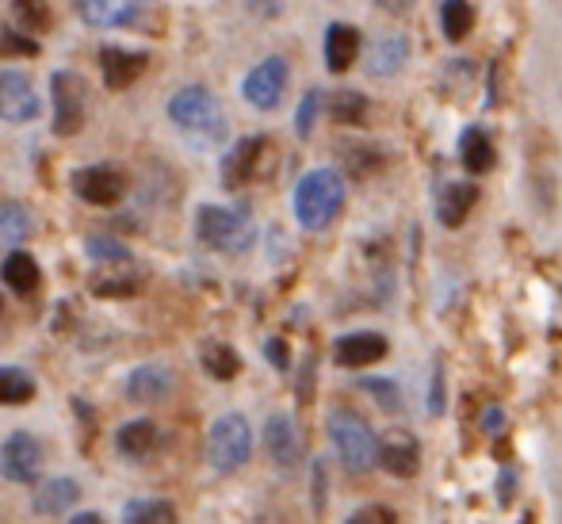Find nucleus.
Masks as SVG:
<instances>
[{"label": "nucleus", "instance_id": "58836bf2", "mask_svg": "<svg viewBox=\"0 0 562 524\" xmlns=\"http://www.w3.org/2000/svg\"><path fill=\"white\" fill-rule=\"evenodd\" d=\"M432 414H445V371H432V399H429Z\"/></svg>", "mask_w": 562, "mask_h": 524}, {"label": "nucleus", "instance_id": "72a5a7b5", "mask_svg": "<svg viewBox=\"0 0 562 524\" xmlns=\"http://www.w3.org/2000/svg\"><path fill=\"white\" fill-rule=\"evenodd\" d=\"M360 391H368L371 399L379 402V410H386V414H398V410H402L398 383H391V379H363Z\"/></svg>", "mask_w": 562, "mask_h": 524}, {"label": "nucleus", "instance_id": "f03ea898", "mask_svg": "<svg viewBox=\"0 0 562 524\" xmlns=\"http://www.w3.org/2000/svg\"><path fill=\"white\" fill-rule=\"evenodd\" d=\"M195 234H200L203 245H211L218 253H245L252 245V237H257V230H252L249 211L207 203L195 214Z\"/></svg>", "mask_w": 562, "mask_h": 524}, {"label": "nucleus", "instance_id": "dca6fc26", "mask_svg": "<svg viewBox=\"0 0 562 524\" xmlns=\"http://www.w3.org/2000/svg\"><path fill=\"white\" fill-rule=\"evenodd\" d=\"M268 149L265 138H241L234 149L226 154L223 161V185L229 192H237V188H245L252 177H257V165H260V154Z\"/></svg>", "mask_w": 562, "mask_h": 524}, {"label": "nucleus", "instance_id": "f8f14e48", "mask_svg": "<svg viewBox=\"0 0 562 524\" xmlns=\"http://www.w3.org/2000/svg\"><path fill=\"white\" fill-rule=\"evenodd\" d=\"M265 448H268V456H272V464L283 467V471L299 467V459H303V436H299L295 421H291L288 414L268 417V425H265Z\"/></svg>", "mask_w": 562, "mask_h": 524}, {"label": "nucleus", "instance_id": "a211bd4d", "mask_svg": "<svg viewBox=\"0 0 562 524\" xmlns=\"http://www.w3.org/2000/svg\"><path fill=\"white\" fill-rule=\"evenodd\" d=\"M474 203H479V188L467 185V180H451L437 200V219L445 222L448 230H456L467 222V214H471Z\"/></svg>", "mask_w": 562, "mask_h": 524}, {"label": "nucleus", "instance_id": "ea45409f", "mask_svg": "<svg viewBox=\"0 0 562 524\" xmlns=\"http://www.w3.org/2000/svg\"><path fill=\"white\" fill-rule=\"evenodd\" d=\"M265 353H268V360L276 364V368H288V345H283V341H268L265 345Z\"/></svg>", "mask_w": 562, "mask_h": 524}, {"label": "nucleus", "instance_id": "c756f323", "mask_svg": "<svg viewBox=\"0 0 562 524\" xmlns=\"http://www.w3.org/2000/svg\"><path fill=\"white\" fill-rule=\"evenodd\" d=\"M126 12V0H77V15L89 27H119Z\"/></svg>", "mask_w": 562, "mask_h": 524}, {"label": "nucleus", "instance_id": "7c9ffc66", "mask_svg": "<svg viewBox=\"0 0 562 524\" xmlns=\"http://www.w3.org/2000/svg\"><path fill=\"white\" fill-rule=\"evenodd\" d=\"M85 253H89L92 260H100V265H123V260H131V249L108 234L85 237Z\"/></svg>", "mask_w": 562, "mask_h": 524}, {"label": "nucleus", "instance_id": "423d86ee", "mask_svg": "<svg viewBox=\"0 0 562 524\" xmlns=\"http://www.w3.org/2000/svg\"><path fill=\"white\" fill-rule=\"evenodd\" d=\"M54 92V134L61 138H74L85 131V119H89V85L85 77H77L74 69H58L50 81Z\"/></svg>", "mask_w": 562, "mask_h": 524}, {"label": "nucleus", "instance_id": "20e7f679", "mask_svg": "<svg viewBox=\"0 0 562 524\" xmlns=\"http://www.w3.org/2000/svg\"><path fill=\"white\" fill-rule=\"evenodd\" d=\"M169 119L188 134H207V138H223L226 115L218 108L215 92L203 89V85H184V89L172 92L169 100Z\"/></svg>", "mask_w": 562, "mask_h": 524}, {"label": "nucleus", "instance_id": "aec40b11", "mask_svg": "<svg viewBox=\"0 0 562 524\" xmlns=\"http://www.w3.org/2000/svg\"><path fill=\"white\" fill-rule=\"evenodd\" d=\"M356 54H360V31L348 27V23H334L326 31V66L334 74H345L356 62Z\"/></svg>", "mask_w": 562, "mask_h": 524}, {"label": "nucleus", "instance_id": "39448f33", "mask_svg": "<svg viewBox=\"0 0 562 524\" xmlns=\"http://www.w3.org/2000/svg\"><path fill=\"white\" fill-rule=\"evenodd\" d=\"M207 456L211 467L223 475H234L249 464L252 456V428L241 414H223L207 428Z\"/></svg>", "mask_w": 562, "mask_h": 524}, {"label": "nucleus", "instance_id": "9b49d317", "mask_svg": "<svg viewBox=\"0 0 562 524\" xmlns=\"http://www.w3.org/2000/svg\"><path fill=\"white\" fill-rule=\"evenodd\" d=\"M375 464L383 467L386 475H394V479H414L417 467H422V448H417V441L409 433L394 428V433H386L383 444H379Z\"/></svg>", "mask_w": 562, "mask_h": 524}, {"label": "nucleus", "instance_id": "a19ab883", "mask_svg": "<svg viewBox=\"0 0 562 524\" xmlns=\"http://www.w3.org/2000/svg\"><path fill=\"white\" fill-rule=\"evenodd\" d=\"M383 12H394V15H402V12H409L414 8V0H375Z\"/></svg>", "mask_w": 562, "mask_h": 524}, {"label": "nucleus", "instance_id": "79ce46f5", "mask_svg": "<svg viewBox=\"0 0 562 524\" xmlns=\"http://www.w3.org/2000/svg\"><path fill=\"white\" fill-rule=\"evenodd\" d=\"M486 428H490V433H497V428H502V410H486Z\"/></svg>", "mask_w": 562, "mask_h": 524}, {"label": "nucleus", "instance_id": "ddd939ff", "mask_svg": "<svg viewBox=\"0 0 562 524\" xmlns=\"http://www.w3.org/2000/svg\"><path fill=\"white\" fill-rule=\"evenodd\" d=\"M386 337L375 330H360V333H345V337L337 341L334 356L340 368H368V364H379L386 356Z\"/></svg>", "mask_w": 562, "mask_h": 524}, {"label": "nucleus", "instance_id": "c9c22d12", "mask_svg": "<svg viewBox=\"0 0 562 524\" xmlns=\"http://www.w3.org/2000/svg\"><path fill=\"white\" fill-rule=\"evenodd\" d=\"M0 54H23V58H31V54H38V43L27 35H20V31L0 27Z\"/></svg>", "mask_w": 562, "mask_h": 524}, {"label": "nucleus", "instance_id": "f257e3e1", "mask_svg": "<svg viewBox=\"0 0 562 524\" xmlns=\"http://www.w3.org/2000/svg\"><path fill=\"white\" fill-rule=\"evenodd\" d=\"M345 211V180L334 169H311L295 188V219L306 230H326Z\"/></svg>", "mask_w": 562, "mask_h": 524}, {"label": "nucleus", "instance_id": "a878e982", "mask_svg": "<svg viewBox=\"0 0 562 524\" xmlns=\"http://www.w3.org/2000/svg\"><path fill=\"white\" fill-rule=\"evenodd\" d=\"M123 524H177V505L165 498H138L123 505Z\"/></svg>", "mask_w": 562, "mask_h": 524}, {"label": "nucleus", "instance_id": "4c0bfd02", "mask_svg": "<svg viewBox=\"0 0 562 524\" xmlns=\"http://www.w3.org/2000/svg\"><path fill=\"white\" fill-rule=\"evenodd\" d=\"M92 291H97V296H134V291H138V280H108V276H97V280H92Z\"/></svg>", "mask_w": 562, "mask_h": 524}, {"label": "nucleus", "instance_id": "e433bc0d", "mask_svg": "<svg viewBox=\"0 0 562 524\" xmlns=\"http://www.w3.org/2000/svg\"><path fill=\"white\" fill-rule=\"evenodd\" d=\"M345 524H398V517L386 505H368V510H356Z\"/></svg>", "mask_w": 562, "mask_h": 524}, {"label": "nucleus", "instance_id": "0eeeda50", "mask_svg": "<svg viewBox=\"0 0 562 524\" xmlns=\"http://www.w3.org/2000/svg\"><path fill=\"white\" fill-rule=\"evenodd\" d=\"M0 467L12 482L23 487H38V475H43V448L31 433H12L0 448Z\"/></svg>", "mask_w": 562, "mask_h": 524}, {"label": "nucleus", "instance_id": "6e6552de", "mask_svg": "<svg viewBox=\"0 0 562 524\" xmlns=\"http://www.w3.org/2000/svg\"><path fill=\"white\" fill-rule=\"evenodd\" d=\"M241 92L257 111H272L283 100V92H288V62H283V58H265L257 69H249Z\"/></svg>", "mask_w": 562, "mask_h": 524}, {"label": "nucleus", "instance_id": "4468645a", "mask_svg": "<svg viewBox=\"0 0 562 524\" xmlns=\"http://www.w3.org/2000/svg\"><path fill=\"white\" fill-rule=\"evenodd\" d=\"M131 402H161L172 394V371L165 364H138L123 383Z\"/></svg>", "mask_w": 562, "mask_h": 524}, {"label": "nucleus", "instance_id": "6ab92c4d", "mask_svg": "<svg viewBox=\"0 0 562 524\" xmlns=\"http://www.w3.org/2000/svg\"><path fill=\"white\" fill-rule=\"evenodd\" d=\"M77 498H81V487H77L74 479H50L35 490L31 510L43 513V517H58V513H66L69 505H77Z\"/></svg>", "mask_w": 562, "mask_h": 524}, {"label": "nucleus", "instance_id": "c03bdc74", "mask_svg": "<svg viewBox=\"0 0 562 524\" xmlns=\"http://www.w3.org/2000/svg\"><path fill=\"white\" fill-rule=\"evenodd\" d=\"M505 498H513V475H502V502Z\"/></svg>", "mask_w": 562, "mask_h": 524}, {"label": "nucleus", "instance_id": "9d476101", "mask_svg": "<svg viewBox=\"0 0 562 524\" xmlns=\"http://www.w3.org/2000/svg\"><path fill=\"white\" fill-rule=\"evenodd\" d=\"M38 97L31 89V81L15 69H4L0 74V119L12 126H23V123H35L38 119Z\"/></svg>", "mask_w": 562, "mask_h": 524}, {"label": "nucleus", "instance_id": "412c9836", "mask_svg": "<svg viewBox=\"0 0 562 524\" xmlns=\"http://www.w3.org/2000/svg\"><path fill=\"white\" fill-rule=\"evenodd\" d=\"M0 280H4L8 291H15V296H35L38 288V265L31 253H8L4 265H0Z\"/></svg>", "mask_w": 562, "mask_h": 524}, {"label": "nucleus", "instance_id": "b1692460", "mask_svg": "<svg viewBox=\"0 0 562 524\" xmlns=\"http://www.w3.org/2000/svg\"><path fill=\"white\" fill-rule=\"evenodd\" d=\"M31 230H35V219H31V211L23 208V203H12V200L0 203V249L23 245L31 237Z\"/></svg>", "mask_w": 562, "mask_h": 524}, {"label": "nucleus", "instance_id": "c85d7f7f", "mask_svg": "<svg viewBox=\"0 0 562 524\" xmlns=\"http://www.w3.org/2000/svg\"><path fill=\"white\" fill-rule=\"evenodd\" d=\"M35 399V379L23 368H0V406H23Z\"/></svg>", "mask_w": 562, "mask_h": 524}, {"label": "nucleus", "instance_id": "7ed1b4c3", "mask_svg": "<svg viewBox=\"0 0 562 524\" xmlns=\"http://www.w3.org/2000/svg\"><path fill=\"white\" fill-rule=\"evenodd\" d=\"M329 436H334V448H337L340 464H345L352 475H363V471L375 467L379 441L360 414H352V410H334V417H329Z\"/></svg>", "mask_w": 562, "mask_h": 524}, {"label": "nucleus", "instance_id": "bb28decb", "mask_svg": "<svg viewBox=\"0 0 562 524\" xmlns=\"http://www.w3.org/2000/svg\"><path fill=\"white\" fill-rule=\"evenodd\" d=\"M119 27H134L146 31V35H157L165 27V4L161 0H126V12Z\"/></svg>", "mask_w": 562, "mask_h": 524}, {"label": "nucleus", "instance_id": "37998d69", "mask_svg": "<svg viewBox=\"0 0 562 524\" xmlns=\"http://www.w3.org/2000/svg\"><path fill=\"white\" fill-rule=\"evenodd\" d=\"M69 524H104V517H100V513H77Z\"/></svg>", "mask_w": 562, "mask_h": 524}, {"label": "nucleus", "instance_id": "cd10ccee", "mask_svg": "<svg viewBox=\"0 0 562 524\" xmlns=\"http://www.w3.org/2000/svg\"><path fill=\"white\" fill-rule=\"evenodd\" d=\"M440 27H445V35L451 38V43H463L474 27L471 0H445V4H440Z\"/></svg>", "mask_w": 562, "mask_h": 524}, {"label": "nucleus", "instance_id": "f704fd0d", "mask_svg": "<svg viewBox=\"0 0 562 524\" xmlns=\"http://www.w3.org/2000/svg\"><path fill=\"white\" fill-rule=\"evenodd\" d=\"M318 108H322V92H318V89H311V92L303 97V104H299V111H295V131L303 134V138H311L314 119H318Z\"/></svg>", "mask_w": 562, "mask_h": 524}, {"label": "nucleus", "instance_id": "5701e85b", "mask_svg": "<svg viewBox=\"0 0 562 524\" xmlns=\"http://www.w3.org/2000/svg\"><path fill=\"white\" fill-rule=\"evenodd\" d=\"M115 448L123 451L126 459H146L149 451L157 448V425H154V421H146V417L126 421V425L115 433Z\"/></svg>", "mask_w": 562, "mask_h": 524}, {"label": "nucleus", "instance_id": "f3484780", "mask_svg": "<svg viewBox=\"0 0 562 524\" xmlns=\"http://www.w3.org/2000/svg\"><path fill=\"white\" fill-rule=\"evenodd\" d=\"M406 62H409V38L394 31V35H383V38L371 43L368 74L371 77H394L398 69H406Z\"/></svg>", "mask_w": 562, "mask_h": 524}, {"label": "nucleus", "instance_id": "4be33fe9", "mask_svg": "<svg viewBox=\"0 0 562 524\" xmlns=\"http://www.w3.org/2000/svg\"><path fill=\"white\" fill-rule=\"evenodd\" d=\"M459 161L467 165V172H490V169H494L497 149H494V142H490V134L482 131V126L463 131V138H459Z\"/></svg>", "mask_w": 562, "mask_h": 524}, {"label": "nucleus", "instance_id": "1a4fd4ad", "mask_svg": "<svg viewBox=\"0 0 562 524\" xmlns=\"http://www.w3.org/2000/svg\"><path fill=\"white\" fill-rule=\"evenodd\" d=\"M74 192L92 208H112L126 196V177L112 165H89L74 172Z\"/></svg>", "mask_w": 562, "mask_h": 524}, {"label": "nucleus", "instance_id": "2f4dec72", "mask_svg": "<svg viewBox=\"0 0 562 524\" xmlns=\"http://www.w3.org/2000/svg\"><path fill=\"white\" fill-rule=\"evenodd\" d=\"M12 8H15V15H20L23 27H31V31H46L54 23L46 0H12Z\"/></svg>", "mask_w": 562, "mask_h": 524}, {"label": "nucleus", "instance_id": "393cba45", "mask_svg": "<svg viewBox=\"0 0 562 524\" xmlns=\"http://www.w3.org/2000/svg\"><path fill=\"white\" fill-rule=\"evenodd\" d=\"M200 364L211 379H218V383H229V379L241 371V356H237L229 345H223V341H207L200 353Z\"/></svg>", "mask_w": 562, "mask_h": 524}, {"label": "nucleus", "instance_id": "2eb2a0df", "mask_svg": "<svg viewBox=\"0 0 562 524\" xmlns=\"http://www.w3.org/2000/svg\"><path fill=\"white\" fill-rule=\"evenodd\" d=\"M149 66V54L142 51H119V46H104L100 51V69H104V85L112 92H123L126 85L138 81V74Z\"/></svg>", "mask_w": 562, "mask_h": 524}, {"label": "nucleus", "instance_id": "473e14b6", "mask_svg": "<svg viewBox=\"0 0 562 524\" xmlns=\"http://www.w3.org/2000/svg\"><path fill=\"white\" fill-rule=\"evenodd\" d=\"M329 111H334L337 123L356 126L363 119V111H368V100H363L360 92H337V97L329 100Z\"/></svg>", "mask_w": 562, "mask_h": 524}]
</instances>
